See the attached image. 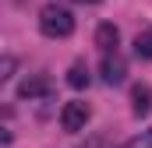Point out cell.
<instances>
[{"instance_id":"obj_3","label":"cell","mask_w":152,"mask_h":148,"mask_svg":"<svg viewBox=\"0 0 152 148\" xmlns=\"http://www.w3.org/2000/svg\"><path fill=\"white\" fill-rule=\"evenodd\" d=\"M99 74H103V81H106V85H120V81H124V74H127V64H124L117 53H106V57H103Z\"/></svg>"},{"instance_id":"obj_10","label":"cell","mask_w":152,"mask_h":148,"mask_svg":"<svg viewBox=\"0 0 152 148\" xmlns=\"http://www.w3.org/2000/svg\"><path fill=\"white\" fill-rule=\"evenodd\" d=\"M127 148H152V127H149V131H142L138 138H131Z\"/></svg>"},{"instance_id":"obj_1","label":"cell","mask_w":152,"mask_h":148,"mask_svg":"<svg viewBox=\"0 0 152 148\" xmlns=\"http://www.w3.org/2000/svg\"><path fill=\"white\" fill-rule=\"evenodd\" d=\"M39 32L50 36V39H67L75 32L71 11H67V7H57V4H46V7L39 11Z\"/></svg>"},{"instance_id":"obj_2","label":"cell","mask_w":152,"mask_h":148,"mask_svg":"<svg viewBox=\"0 0 152 148\" xmlns=\"http://www.w3.org/2000/svg\"><path fill=\"white\" fill-rule=\"evenodd\" d=\"M88 116H92L88 102L75 99V102H64V110H60V123H64V131H81V127L88 123Z\"/></svg>"},{"instance_id":"obj_7","label":"cell","mask_w":152,"mask_h":148,"mask_svg":"<svg viewBox=\"0 0 152 148\" xmlns=\"http://www.w3.org/2000/svg\"><path fill=\"white\" fill-rule=\"evenodd\" d=\"M67 85L71 88H85L88 85V67L78 60V64H71V71H67Z\"/></svg>"},{"instance_id":"obj_4","label":"cell","mask_w":152,"mask_h":148,"mask_svg":"<svg viewBox=\"0 0 152 148\" xmlns=\"http://www.w3.org/2000/svg\"><path fill=\"white\" fill-rule=\"evenodd\" d=\"M117 42H120L117 25H99V28H96V46H99L103 53H117Z\"/></svg>"},{"instance_id":"obj_9","label":"cell","mask_w":152,"mask_h":148,"mask_svg":"<svg viewBox=\"0 0 152 148\" xmlns=\"http://www.w3.org/2000/svg\"><path fill=\"white\" fill-rule=\"evenodd\" d=\"M14 67H18V60H14V57H0V85L14 74Z\"/></svg>"},{"instance_id":"obj_8","label":"cell","mask_w":152,"mask_h":148,"mask_svg":"<svg viewBox=\"0 0 152 148\" xmlns=\"http://www.w3.org/2000/svg\"><path fill=\"white\" fill-rule=\"evenodd\" d=\"M134 53H138L142 60H149V57H152V28L138 32V39H134Z\"/></svg>"},{"instance_id":"obj_6","label":"cell","mask_w":152,"mask_h":148,"mask_svg":"<svg viewBox=\"0 0 152 148\" xmlns=\"http://www.w3.org/2000/svg\"><path fill=\"white\" fill-rule=\"evenodd\" d=\"M50 92V78H25L18 85V95L21 99H36V95H46Z\"/></svg>"},{"instance_id":"obj_5","label":"cell","mask_w":152,"mask_h":148,"mask_svg":"<svg viewBox=\"0 0 152 148\" xmlns=\"http://www.w3.org/2000/svg\"><path fill=\"white\" fill-rule=\"evenodd\" d=\"M152 106V88L149 85H134L131 88V110H134V116H145Z\"/></svg>"},{"instance_id":"obj_11","label":"cell","mask_w":152,"mask_h":148,"mask_svg":"<svg viewBox=\"0 0 152 148\" xmlns=\"http://www.w3.org/2000/svg\"><path fill=\"white\" fill-rule=\"evenodd\" d=\"M11 138H14V134H11V131H7V127H0V145H7V141H11Z\"/></svg>"}]
</instances>
